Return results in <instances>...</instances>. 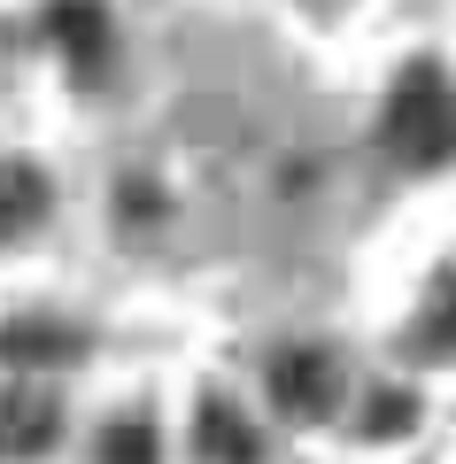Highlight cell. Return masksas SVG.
I'll list each match as a JSON object with an SVG mask.
<instances>
[{
    "label": "cell",
    "instance_id": "obj_2",
    "mask_svg": "<svg viewBox=\"0 0 456 464\" xmlns=\"http://www.w3.org/2000/svg\"><path fill=\"white\" fill-rule=\"evenodd\" d=\"M54 402L32 395V387H0V457H32V449L54 441Z\"/></svg>",
    "mask_w": 456,
    "mask_h": 464
},
{
    "label": "cell",
    "instance_id": "obj_6",
    "mask_svg": "<svg viewBox=\"0 0 456 464\" xmlns=\"http://www.w3.org/2000/svg\"><path fill=\"white\" fill-rule=\"evenodd\" d=\"M147 457H155L147 426H116V433H109V464H147Z\"/></svg>",
    "mask_w": 456,
    "mask_h": 464
},
{
    "label": "cell",
    "instance_id": "obj_1",
    "mask_svg": "<svg viewBox=\"0 0 456 464\" xmlns=\"http://www.w3.org/2000/svg\"><path fill=\"white\" fill-rule=\"evenodd\" d=\"M379 140H387L403 163H418V170L449 163V155H456V85H449V70L410 63L403 78H394V93H387Z\"/></svg>",
    "mask_w": 456,
    "mask_h": 464
},
{
    "label": "cell",
    "instance_id": "obj_5",
    "mask_svg": "<svg viewBox=\"0 0 456 464\" xmlns=\"http://www.w3.org/2000/svg\"><path fill=\"white\" fill-rule=\"evenodd\" d=\"M39 209H47V179L24 163H0V240H16Z\"/></svg>",
    "mask_w": 456,
    "mask_h": 464
},
{
    "label": "cell",
    "instance_id": "obj_3",
    "mask_svg": "<svg viewBox=\"0 0 456 464\" xmlns=\"http://www.w3.org/2000/svg\"><path fill=\"white\" fill-rule=\"evenodd\" d=\"M271 395L286 402L294 418H317L333 402V364H325V356H278V364H271Z\"/></svg>",
    "mask_w": 456,
    "mask_h": 464
},
{
    "label": "cell",
    "instance_id": "obj_4",
    "mask_svg": "<svg viewBox=\"0 0 456 464\" xmlns=\"http://www.w3.org/2000/svg\"><path fill=\"white\" fill-rule=\"evenodd\" d=\"M78 356V333L63 325H0V364H63Z\"/></svg>",
    "mask_w": 456,
    "mask_h": 464
}]
</instances>
